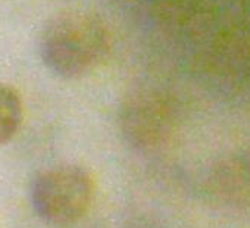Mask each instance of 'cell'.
<instances>
[{
  "label": "cell",
  "mask_w": 250,
  "mask_h": 228,
  "mask_svg": "<svg viewBox=\"0 0 250 228\" xmlns=\"http://www.w3.org/2000/svg\"><path fill=\"white\" fill-rule=\"evenodd\" d=\"M221 190L235 200L250 199V156L231 159L218 174Z\"/></svg>",
  "instance_id": "obj_4"
},
{
  "label": "cell",
  "mask_w": 250,
  "mask_h": 228,
  "mask_svg": "<svg viewBox=\"0 0 250 228\" xmlns=\"http://www.w3.org/2000/svg\"><path fill=\"white\" fill-rule=\"evenodd\" d=\"M39 50L53 74L75 80L91 74L104 62L110 52V33L94 12L68 9L46 22Z\"/></svg>",
  "instance_id": "obj_1"
},
{
  "label": "cell",
  "mask_w": 250,
  "mask_h": 228,
  "mask_svg": "<svg viewBox=\"0 0 250 228\" xmlns=\"http://www.w3.org/2000/svg\"><path fill=\"white\" fill-rule=\"evenodd\" d=\"M22 120L24 106L20 93L12 85L0 83V146L15 137Z\"/></svg>",
  "instance_id": "obj_3"
},
{
  "label": "cell",
  "mask_w": 250,
  "mask_h": 228,
  "mask_svg": "<svg viewBox=\"0 0 250 228\" xmlns=\"http://www.w3.org/2000/svg\"><path fill=\"white\" fill-rule=\"evenodd\" d=\"M94 200V180L78 165H59L43 171L33 183L31 203L40 219L66 227L80 221Z\"/></svg>",
  "instance_id": "obj_2"
}]
</instances>
